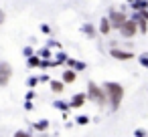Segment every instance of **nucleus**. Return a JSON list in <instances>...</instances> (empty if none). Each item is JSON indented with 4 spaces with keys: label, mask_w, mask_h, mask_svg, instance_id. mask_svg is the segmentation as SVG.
<instances>
[{
    "label": "nucleus",
    "mask_w": 148,
    "mask_h": 137,
    "mask_svg": "<svg viewBox=\"0 0 148 137\" xmlns=\"http://www.w3.org/2000/svg\"><path fill=\"white\" fill-rule=\"evenodd\" d=\"M2 20H4V12H2V10H0V22H2Z\"/></svg>",
    "instance_id": "nucleus-27"
},
{
    "label": "nucleus",
    "mask_w": 148,
    "mask_h": 137,
    "mask_svg": "<svg viewBox=\"0 0 148 137\" xmlns=\"http://www.w3.org/2000/svg\"><path fill=\"white\" fill-rule=\"evenodd\" d=\"M12 137H31V135H29L27 131H14V135H12Z\"/></svg>",
    "instance_id": "nucleus-21"
},
{
    "label": "nucleus",
    "mask_w": 148,
    "mask_h": 137,
    "mask_svg": "<svg viewBox=\"0 0 148 137\" xmlns=\"http://www.w3.org/2000/svg\"><path fill=\"white\" fill-rule=\"evenodd\" d=\"M136 32H138V22L132 20V18H128V20L122 24V28H120V34H122L124 38H132V36H136Z\"/></svg>",
    "instance_id": "nucleus-4"
},
{
    "label": "nucleus",
    "mask_w": 148,
    "mask_h": 137,
    "mask_svg": "<svg viewBox=\"0 0 148 137\" xmlns=\"http://www.w3.org/2000/svg\"><path fill=\"white\" fill-rule=\"evenodd\" d=\"M81 30L89 36V38H93L95 36V26L93 24H89V22H85V24H81Z\"/></svg>",
    "instance_id": "nucleus-13"
},
{
    "label": "nucleus",
    "mask_w": 148,
    "mask_h": 137,
    "mask_svg": "<svg viewBox=\"0 0 148 137\" xmlns=\"http://www.w3.org/2000/svg\"><path fill=\"white\" fill-rule=\"evenodd\" d=\"M89 121H91V119H89L87 115H77V119H75L77 125H89Z\"/></svg>",
    "instance_id": "nucleus-16"
},
{
    "label": "nucleus",
    "mask_w": 148,
    "mask_h": 137,
    "mask_svg": "<svg viewBox=\"0 0 148 137\" xmlns=\"http://www.w3.org/2000/svg\"><path fill=\"white\" fill-rule=\"evenodd\" d=\"M75 79H77V71H75V69H67V71H63V77H61V81H63L65 85H71V83H75Z\"/></svg>",
    "instance_id": "nucleus-8"
},
{
    "label": "nucleus",
    "mask_w": 148,
    "mask_h": 137,
    "mask_svg": "<svg viewBox=\"0 0 148 137\" xmlns=\"http://www.w3.org/2000/svg\"><path fill=\"white\" fill-rule=\"evenodd\" d=\"M108 18H110L112 28H114V30H120V28H122V24L128 20V14H126L124 10H110Z\"/></svg>",
    "instance_id": "nucleus-3"
},
{
    "label": "nucleus",
    "mask_w": 148,
    "mask_h": 137,
    "mask_svg": "<svg viewBox=\"0 0 148 137\" xmlns=\"http://www.w3.org/2000/svg\"><path fill=\"white\" fill-rule=\"evenodd\" d=\"M25 109H27V111H31V109H33V103H31V101H27V103H25Z\"/></svg>",
    "instance_id": "nucleus-25"
},
{
    "label": "nucleus",
    "mask_w": 148,
    "mask_h": 137,
    "mask_svg": "<svg viewBox=\"0 0 148 137\" xmlns=\"http://www.w3.org/2000/svg\"><path fill=\"white\" fill-rule=\"evenodd\" d=\"M41 30H43L45 34H49V32H51V26H49V24H43V26H41Z\"/></svg>",
    "instance_id": "nucleus-22"
},
{
    "label": "nucleus",
    "mask_w": 148,
    "mask_h": 137,
    "mask_svg": "<svg viewBox=\"0 0 148 137\" xmlns=\"http://www.w3.org/2000/svg\"><path fill=\"white\" fill-rule=\"evenodd\" d=\"M134 137H148L146 129H134Z\"/></svg>",
    "instance_id": "nucleus-19"
},
{
    "label": "nucleus",
    "mask_w": 148,
    "mask_h": 137,
    "mask_svg": "<svg viewBox=\"0 0 148 137\" xmlns=\"http://www.w3.org/2000/svg\"><path fill=\"white\" fill-rule=\"evenodd\" d=\"M101 87L106 89V95H108V105H110V109H112V111H118V109H120V105H122V101H124L126 89H124L120 83H116V81H106Z\"/></svg>",
    "instance_id": "nucleus-1"
},
{
    "label": "nucleus",
    "mask_w": 148,
    "mask_h": 137,
    "mask_svg": "<svg viewBox=\"0 0 148 137\" xmlns=\"http://www.w3.org/2000/svg\"><path fill=\"white\" fill-rule=\"evenodd\" d=\"M33 127H35L37 131H47V129H49V121H45V119H41V121H37V123H33Z\"/></svg>",
    "instance_id": "nucleus-15"
},
{
    "label": "nucleus",
    "mask_w": 148,
    "mask_h": 137,
    "mask_svg": "<svg viewBox=\"0 0 148 137\" xmlns=\"http://www.w3.org/2000/svg\"><path fill=\"white\" fill-rule=\"evenodd\" d=\"M110 57L112 59H116V61H130V59H134V55L130 53V51H124V49H110Z\"/></svg>",
    "instance_id": "nucleus-6"
},
{
    "label": "nucleus",
    "mask_w": 148,
    "mask_h": 137,
    "mask_svg": "<svg viewBox=\"0 0 148 137\" xmlns=\"http://www.w3.org/2000/svg\"><path fill=\"white\" fill-rule=\"evenodd\" d=\"M112 30H114V28H112V24H110V18H108V16H103V18L99 20V32H101L103 36H108Z\"/></svg>",
    "instance_id": "nucleus-9"
},
{
    "label": "nucleus",
    "mask_w": 148,
    "mask_h": 137,
    "mask_svg": "<svg viewBox=\"0 0 148 137\" xmlns=\"http://www.w3.org/2000/svg\"><path fill=\"white\" fill-rule=\"evenodd\" d=\"M130 6H132V10H134V12H140V10H146L148 2H146V0H134Z\"/></svg>",
    "instance_id": "nucleus-11"
},
{
    "label": "nucleus",
    "mask_w": 148,
    "mask_h": 137,
    "mask_svg": "<svg viewBox=\"0 0 148 137\" xmlns=\"http://www.w3.org/2000/svg\"><path fill=\"white\" fill-rule=\"evenodd\" d=\"M37 83H39V79H35V77H31V79L27 81V85H29V87H37Z\"/></svg>",
    "instance_id": "nucleus-20"
},
{
    "label": "nucleus",
    "mask_w": 148,
    "mask_h": 137,
    "mask_svg": "<svg viewBox=\"0 0 148 137\" xmlns=\"http://www.w3.org/2000/svg\"><path fill=\"white\" fill-rule=\"evenodd\" d=\"M41 57H37V55H33V57H29L27 59V65H29V69H37V67H41Z\"/></svg>",
    "instance_id": "nucleus-12"
},
{
    "label": "nucleus",
    "mask_w": 148,
    "mask_h": 137,
    "mask_svg": "<svg viewBox=\"0 0 148 137\" xmlns=\"http://www.w3.org/2000/svg\"><path fill=\"white\" fill-rule=\"evenodd\" d=\"M85 101H87V95H85V93H75V95L71 97L69 105H71V109H79V107L85 105Z\"/></svg>",
    "instance_id": "nucleus-7"
},
{
    "label": "nucleus",
    "mask_w": 148,
    "mask_h": 137,
    "mask_svg": "<svg viewBox=\"0 0 148 137\" xmlns=\"http://www.w3.org/2000/svg\"><path fill=\"white\" fill-rule=\"evenodd\" d=\"M12 77V67L8 63H0V87H6Z\"/></svg>",
    "instance_id": "nucleus-5"
},
{
    "label": "nucleus",
    "mask_w": 148,
    "mask_h": 137,
    "mask_svg": "<svg viewBox=\"0 0 148 137\" xmlns=\"http://www.w3.org/2000/svg\"><path fill=\"white\" fill-rule=\"evenodd\" d=\"M53 107H55L57 111H63V113H67V111L71 109V105H69V103H65V101H55V103H53Z\"/></svg>",
    "instance_id": "nucleus-14"
},
{
    "label": "nucleus",
    "mask_w": 148,
    "mask_h": 137,
    "mask_svg": "<svg viewBox=\"0 0 148 137\" xmlns=\"http://www.w3.org/2000/svg\"><path fill=\"white\" fill-rule=\"evenodd\" d=\"M73 69L79 73V71H85V69H87V65H85V63H81V61H75V63H73Z\"/></svg>",
    "instance_id": "nucleus-17"
},
{
    "label": "nucleus",
    "mask_w": 148,
    "mask_h": 137,
    "mask_svg": "<svg viewBox=\"0 0 148 137\" xmlns=\"http://www.w3.org/2000/svg\"><path fill=\"white\" fill-rule=\"evenodd\" d=\"M138 63H140V67L148 69V55H140V57H138Z\"/></svg>",
    "instance_id": "nucleus-18"
},
{
    "label": "nucleus",
    "mask_w": 148,
    "mask_h": 137,
    "mask_svg": "<svg viewBox=\"0 0 148 137\" xmlns=\"http://www.w3.org/2000/svg\"><path fill=\"white\" fill-rule=\"evenodd\" d=\"M126 2H130V4H132V2H134V0H126Z\"/></svg>",
    "instance_id": "nucleus-28"
},
{
    "label": "nucleus",
    "mask_w": 148,
    "mask_h": 137,
    "mask_svg": "<svg viewBox=\"0 0 148 137\" xmlns=\"http://www.w3.org/2000/svg\"><path fill=\"white\" fill-rule=\"evenodd\" d=\"M33 99H35V91H29L27 93V101H33Z\"/></svg>",
    "instance_id": "nucleus-23"
},
{
    "label": "nucleus",
    "mask_w": 148,
    "mask_h": 137,
    "mask_svg": "<svg viewBox=\"0 0 148 137\" xmlns=\"http://www.w3.org/2000/svg\"><path fill=\"white\" fill-rule=\"evenodd\" d=\"M39 81H43V83H47V81H51V79H49L47 75H43V77H39Z\"/></svg>",
    "instance_id": "nucleus-26"
},
{
    "label": "nucleus",
    "mask_w": 148,
    "mask_h": 137,
    "mask_svg": "<svg viewBox=\"0 0 148 137\" xmlns=\"http://www.w3.org/2000/svg\"><path fill=\"white\" fill-rule=\"evenodd\" d=\"M85 95H87V101H91V103H95V105H99V107H106V105H108L106 89H103L101 85H95L93 81L87 83V91H85Z\"/></svg>",
    "instance_id": "nucleus-2"
},
{
    "label": "nucleus",
    "mask_w": 148,
    "mask_h": 137,
    "mask_svg": "<svg viewBox=\"0 0 148 137\" xmlns=\"http://www.w3.org/2000/svg\"><path fill=\"white\" fill-rule=\"evenodd\" d=\"M25 55H27V57H33L35 53H33V49H25Z\"/></svg>",
    "instance_id": "nucleus-24"
},
{
    "label": "nucleus",
    "mask_w": 148,
    "mask_h": 137,
    "mask_svg": "<svg viewBox=\"0 0 148 137\" xmlns=\"http://www.w3.org/2000/svg\"><path fill=\"white\" fill-rule=\"evenodd\" d=\"M49 85H51V91L53 93H57V95H61L63 91H65V83L59 79V81H49Z\"/></svg>",
    "instance_id": "nucleus-10"
}]
</instances>
